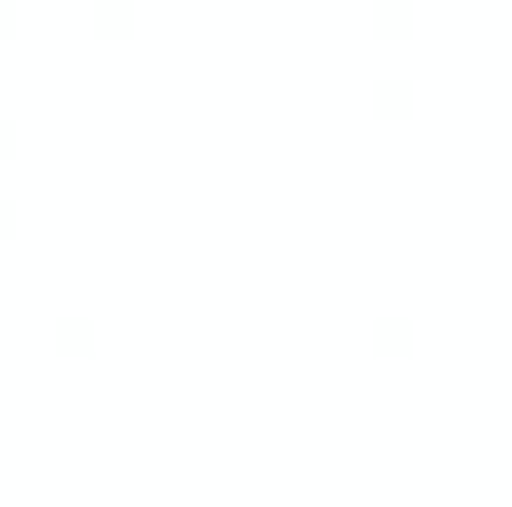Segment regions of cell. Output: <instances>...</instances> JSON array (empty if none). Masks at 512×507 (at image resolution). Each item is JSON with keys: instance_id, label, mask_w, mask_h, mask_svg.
Segmentation results:
<instances>
[{"instance_id": "cell-1", "label": "cell", "mask_w": 512, "mask_h": 507, "mask_svg": "<svg viewBox=\"0 0 512 507\" xmlns=\"http://www.w3.org/2000/svg\"><path fill=\"white\" fill-rule=\"evenodd\" d=\"M368 85H373V95H413L418 70H413L408 60H383V65L368 75Z\"/></svg>"}, {"instance_id": "cell-2", "label": "cell", "mask_w": 512, "mask_h": 507, "mask_svg": "<svg viewBox=\"0 0 512 507\" xmlns=\"http://www.w3.org/2000/svg\"><path fill=\"white\" fill-rule=\"evenodd\" d=\"M368 329L383 338H408V334H418V314L403 309V304H388V309H378V314L368 319Z\"/></svg>"}, {"instance_id": "cell-3", "label": "cell", "mask_w": 512, "mask_h": 507, "mask_svg": "<svg viewBox=\"0 0 512 507\" xmlns=\"http://www.w3.org/2000/svg\"><path fill=\"white\" fill-rule=\"evenodd\" d=\"M50 324H55V334H65V338H90L100 329V314L95 309H60Z\"/></svg>"}, {"instance_id": "cell-4", "label": "cell", "mask_w": 512, "mask_h": 507, "mask_svg": "<svg viewBox=\"0 0 512 507\" xmlns=\"http://www.w3.org/2000/svg\"><path fill=\"white\" fill-rule=\"evenodd\" d=\"M368 10H373V20H413L418 0H368Z\"/></svg>"}, {"instance_id": "cell-5", "label": "cell", "mask_w": 512, "mask_h": 507, "mask_svg": "<svg viewBox=\"0 0 512 507\" xmlns=\"http://www.w3.org/2000/svg\"><path fill=\"white\" fill-rule=\"evenodd\" d=\"M15 130H20L15 110H5V105H0V140H15Z\"/></svg>"}, {"instance_id": "cell-6", "label": "cell", "mask_w": 512, "mask_h": 507, "mask_svg": "<svg viewBox=\"0 0 512 507\" xmlns=\"http://www.w3.org/2000/svg\"><path fill=\"white\" fill-rule=\"evenodd\" d=\"M15 204H20V199H15V189H5V184H0V219H15Z\"/></svg>"}, {"instance_id": "cell-7", "label": "cell", "mask_w": 512, "mask_h": 507, "mask_svg": "<svg viewBox=\"0 0 512 507\" xmlns=\"http://www.w3.org/2000/svg\"><path fill=\"white\" fill-rule=\"evenodd\" d=\"M10 10H15V0H0V20H5V15H10Z\"/></svg>"}]
</instances>
